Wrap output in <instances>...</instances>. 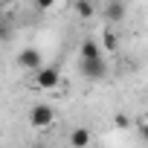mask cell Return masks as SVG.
Listing matches in <instances>:
<instances>
[{
	"instance_id": "6da1fadb",
	"label": "cell",
	"mask_w": 148,
	"mask_h": 148,
	"mask_svg": "<svg viewBox=\"0 0 148 148\" xmlns=\"http://www.w3.org/2000/svg\"><path fill=\"white\" fill-rule=\"evenodd\" d=\"M29 125L32 128H49L52 125V108L49 105H32L29 108Z\"/></svg>"
},
{
	"instance_id": "7a4b0ae2",
	"label": "cell",
	"mask_w": 148,
	"mask_h": 148,
	"mask_svg": "<svg viewBox=\"0 0 148 148\" xmlns=\"http://www.w3.org/2000/svg\"><path fill=\"white\" fill-rule=\"evenodd\" d=\"M35 84L44 87V90H52V87L61 84V73H58L55 67H41V70H38V76H35Z\"/></svg>"
},
{
	"instance_id": "3957f363",
	"label": "cell",
	"mask_w": 148,
	"mask_h": 148,
	"mask_svg": "<svg viewBox=\"0 0 148 148\" xmlns=\"http://www.w3.org/2000/svg\"><path fill=\"white\" fill-rule=\"evenodd\" d=\"M82 73H84V79H90V82H102L108 76V64H105V58H99V61H82Z\"/></svg>"
},
{
	"instance_id": "277c9868",
	"label": "cell",
	"mask_w": 148,
	"mask_h": 148,
	"mask_svg": "<svg viewBox=\"0 0 148 148\" xmlns=\"http://www.w3.org/2000/svg\"><path fill=\"white\" fill-rule=\"evenodd\" d=\"M70 148H93V134L87 128H73L70 131Z\"/></svg>"
},
{
	"instance_id": "5b68a950",
	"label": "cell",
	"mask_w": 148,
	"mask_h": 148,
	"mask_svg": "<svg viewBox=\"0 0 148 148\" xmlns=\"http://www.w3.org/2000/svg\"><path fill=\"white\" fill-rule=\"evenodd\" d=\"M18 61H21V67H26V70H41V52H38L35 47H26V49H21Z\"/></svg>"
},
{
	"instance_id": "8992f818",
	"label": "cell",
	"mask_w": 148,
	"mask_h": 148,
	"mask_svg": "<svg viewBox=\"0 0 148 148\" xmlns=\"http://www.w3.org/2000/svg\"><path fill=\"white\" fill-rule=\"evenodd\" d=\"M102 58V47L96 38H84L82 41V61H99Z\"/></svg>"
},
{
	"instance_id": "52a82bcc",
	"label": "cell",
	"mask_w": 148,
	"mask_h": 148,
	"mask_svg": "<svg viewBox=\"0 0 148 148\" xmlns=\"http://www.w3.org/2000/svg\"><path fill=\"white\" fill-rule=\"evenodd\" d=\"M105 18H108V21H116V23H119V21L125 18V6H122V3H116V0H110V3L105 6Z\"/></svg>"
},
{
	"instance_id": "ba28073f",
	"label": "cell",
	"mask_w": 148,
	"mask_h": 148,
	"mask_svg": "<svg viewBox=\"0 0 148 148\" xmlns=\"http://www.w3.org/2000/svg\"><path fill=\"white\" fill-rule=\"evenodd\" d=\"M76 15L82 21H90L93 18V3H90V0H76Z\"/></svg>"
},
{
	"instance_id": "9c48e42d",
	"label": "cell",
	"mask_w": 148,
	"mask_h": 148,
	"mask_svg": "<svg viewBox=\"0 0 148 148\" xmlns=\"http://www.w3.org/2000/svg\"><path fill=\"white\" fill-rule=\"evenodd\" d=\"M116 47H119L116 32H113V29H105V49H108V52H116Z\"/></svg>"
},
{
	"instance_id": "30bf717a",
	"label": "cell",
	"mask_w": 148,
	"mask_h": 148,
	"mask_svg": "<svg viewBox=\"0 0 148 148\" xmlns=\"http://www.w3.org/2000/svg\"><path fill=\"white\" fill-rule=\"evenodd\" d=\"M113 125H116L119 131H125V128H128V116H125V113H116V116H113Z\"/></svg>"
},
{
	"instance_id": "8fae6325",
	"label": "cell",
	"mask_w": 148,
	"mask_h": 148,
	"mask_svg": "<svg viewBox=\"0 0 148 148\" xmlns=\"http://www.w3.org/2000/svg\"><path fill=\"white\" fill-rule=\"evenodd\" d=\"M136 128H139V134H142V139L148 142V119H139V122H136Z\"/></svg>"
},
{
	"instance_id": "7c38bea8",
	"label": "cell",
	"mask_w": 148,
	"mask_h": 148,
	"mask_svg": "<svg viewBox=\"0 0 148 148\" xmlns=\"http://www.w3.org/2000/svg\"><path fill=\"white\" fill-rule=\"evenodd\" d=\"M52 3H55V0H35V6H38L41 12H47V9H52Z\"/></svg>"
},
{
	"instance_id": "4fadbf2b",
	"label": "cell",
	"mask_w": 148,
	"mask_h": 148,
	"mask_svg": "<svg viewBox=\"0 0 148 148\" xmlns=\"http://www.w3.org/2000/svg\"><path fill=\"white\" fill-rule=\"evenodd\" d=\"M35 148H49V145H35Z\"/></svg>"
}]
</instances>
